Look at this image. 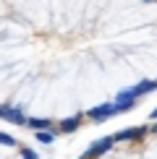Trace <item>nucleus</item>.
Returning a JSON list of instances; mask_svg holds the SVG:
<instances>
[{"instance_id": "obj_1", "label": "nucleus", "mask_w": 157, "mask_h": 159, "mask_svg": "<svg viewBox=\"0 0 157 159\" xmlns=\"http://www.w3.org/2000/svg\"><path fill=\"white\" fill-rule=\"evenodd\" d=\"M157 91V0H0V120L71 133Z\"/></svg>"}, {"instance_id": "obj_3", "label": "nucleus", "mask_w": 157, "mask_h": 159, "mask_svg": "<svg viewBox=\"0 0 157 159\" xmlns=\"http://www.w3.org/2000/svg\"><path fill=\"white\" fill-rule=\"evenodd\" d=\"M0 159H37V154L21 138H13L11 133H0Z\"/></svg>"}, {"instance_id": "obj_2", "label": "nucleus", "mask_w": 157, "mask_h": 159, "mask_svg": "<svg viewBox=\"0 0 157 159\" xmlns=\"http://www.w3.org/2000/svg\"><path fill=\"white\" fill-rule=\"evenodd\" d=\"M78 159H157V123L110 133L92 143Z\"/></svg>"}]
</instances>
